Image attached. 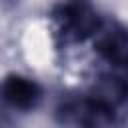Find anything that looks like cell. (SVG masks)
<instances>
[{"label":"cell","mask_w":128,"mask_h":128,"mask_svg":"<svg viewBox=\"0 0 128 128\" xmlns=\"http://www.w3.org/2000/svg\"><path fill=\"white\" fill-rule=\"evenodd\" d=\"M54 118L62 128H120L126 114L122 106L90 92L62 96L54 108Z\"/></svg>","instance_id":"cell-1"},{"label":"cell","mask_w":128,"mask_h":128,"mask_svg":"<svg viewBox=\"0 0 128 128\" xmlns=\"http://www.w3.org/2000/svg\"><path fill=\"white\" fill-rule=\"evenodd\" d=\"M50 20L64 44H80L94 38L104 22L90 0H60L52 6Z\"/></svg>","instance_id":"cell-2"},{"label":"cell","mask_w":128,"mask_h":128,"mask_svg":"<svg viewBox=\"0 0 128 128\" xmlns=\"http://www.w3.org/2000/svg\"><path fill=\"white\" fill-rule=\"evenodd\" d=\"M44 98L42 86L24 74H6L0 80V104L14 112H32Z\"/></svg>","instance_id":"cell-3"},{"label":"cell","mask_w":128,"mask_h":128,"mask_svg":"<svg viewBox=\"0 0 128 128\" xmlns=\"http://www.w3.org/2000/svg\"><path fill=\"white\" fill-rule=\"evenodd\" d=\"M94 52L110 68L128 70V28L116 20H104L94 34Z\"/></svg>","instance_id":"cell-4"},{"label":"cell","mask_w":128,"mask_h":128,"mask_svg":"<svg viewBox=\"0 0 128 128\" xmlns=\"http://www.w3.org/2000/svg\"><path fill=\"white\" fill-rule=\"evenodd\" d=\"M0 128H14V122H12V118L4 106L0 108Z\"/></svg>","instance_id":"cell-5"},{"label":"cell","mask_w":128,"mask_h":128,"mask_svg":"<svg viewBox=\"0 0 128 128\" xmlns=\"http://www.w3.org/2000/svg\"><path fill=\"white\" fill-rule=\"evenodd\" d=\"M2 2H4V4H8V6H16L20 0H2Z\"/></svg>","instance_id":"cell-6"}]
</instances>
